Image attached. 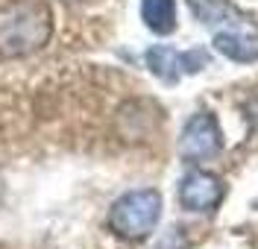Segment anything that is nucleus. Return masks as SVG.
<instances>
[{"mask_svg":"<svg viewBox=\"0 0 258 249\" xmlns=\"http://www.w3.org/2000/svg\"><path fill=\"white\" fill-rule=\"evenodd\" d=\"M214 50L223 53L226 59H232V62H243V65L255 62L258 59L255 27H252L249 21H238V18L232 15L229 18V27H223V30L214 33Z\"/></svg>","mask_w":258,"mask_h":249,"instance_id":"obj_5","label":"nucleus"},{"mask_svg":"<svg viewBox=\"0 0 258 249\" xmlns=\"http://www.w3.org/2000/svg\"><path fill=\"white\" fill-rule=\"evenodd\" d=\"M220 149H223L220 123L209 112H197L179 135V155L191 164H200V161H211Z\"/></svg>","mask_w":258,"mask_h":249,"instance_id":"obj_3","label":"nucleus"},{"mask_svg":"<svg viewBox=\"0 0 258 249\" xmlns=\"http://www.w3.org/2000/svg\"><path fill=\"white\" fill-rule=\"evenodd\" d=\"M141 18L156 35H170L176 30V0H141Z\"/></svg>","mask_w":258,"mask_h":249,"instance_id":"obj_6","label":"nucleus"},{"mask_svg":"<svg viewBox=\"0 0 258 249\" xmlns=\"http://www.w3.org/2000/svg\"><path fill=\"white\" fill-rule=\"evenodd\" d=\"M161 217V194L156 188H138L120 199H114L109 208V229L123 240H144L156 232Z\"/></svg>","mask_w":258,"mask_h":249,"instance_id":"obj_2","label":"nucleus"},{"mask_svg":"<svg viewBox=\"0 0 258 249\" xmlns=\"http://www.w3.org/2000/svg\"><path fill=\"white\" fill-rule=\"evenodd\" d=\"M223 199V182L209 173V170H191L182 176L179 182V202L182 208L188 211H197V214H206V211H214Z\"/></svg>","mask_w":258,"mask_h":249,"instance_id":"obj_4","label":"nucleus"},{"mask_svg":"<svg viewBox=\"0 0 258 249\" xmlns=\"http://www.w3.org/2000/svg\"><path fill=\"white\" fill-rule=\"evenodd\" d=\"M53 35V12L41 0H18L0 9V56L24 59L44 47Z\"/></svg>","mask_w":258,"mask_h":249,"instance_id":"obj_1","label":"nucleus"},{"mask_svg":"<svg viewBox=\"0 0 258 249\" xmlns=\"http://www.w3.org/2000/svg\"><path fill=\"white\" fill-rule=\"evenodd\" d=\"M147 67L159 76V79H164V82H176L179 73H182V53H176V50L164 47V44H156V47L147 50Z\"/></svg>","mask_w":258,"mask_h":249,"instance_id":"obj_7","label":"nucleus"},{"mask_svg":"<svg viewBox=\"0 0 258 249\" xmlns=\"http://www.w3.org/2000/svg\"><path fill=\"white\" fill-rule=\"evenodd\" d=\"M188 6H191V12L197 15V21H203V24H226L229 18L235 15V9L226 3V0H188Z\"/></svg>","mask_w":258,"mask_h":249,"instance_id":"obj_8","label":"nucleus"}]
</instances>
